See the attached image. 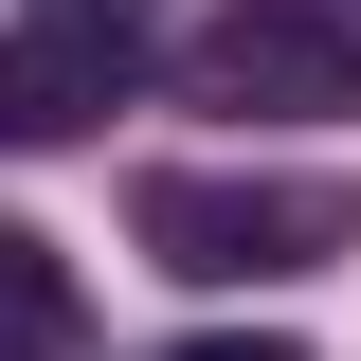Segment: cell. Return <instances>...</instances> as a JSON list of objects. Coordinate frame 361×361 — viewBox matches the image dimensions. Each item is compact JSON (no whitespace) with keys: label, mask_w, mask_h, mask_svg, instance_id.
Wrapping results in <instances>:
<instances>
[{"label":"cell","mask_w":361,"mask_h":361,"mask_svg":"<svg viewBox=\"0 0 361 361\" xmlns=\"http://www.w3.org/2000/svg\"><path fill=\"white\" fill-rule=\"evenodd\" d=\"M127 235H145V271H180V289H271V271L361 253V180H199V163H163L127 199Z\"/></svg>","instance_id":"6da1fadb"},{"label":"cell","mask_w":361,"mask_h":361,"mask_svg":"<svg viewBox=\"0 0 361 361\" xmlns=\"http://www.w3.org/2000/svg\"><path fill=\"white\" fill-rule=\"evenodd\" d=\"M199 109H361V37L325 0H235L199 37Z\"/></svg>","instance_id":"7a4b0ae2"},{"label":"cell","mask_w":361,"mask_h":361,"mask_svg":"<svg viewBox=\"0 0 361 361\" xmlns=\"http://www.w3.org/2000/svg\"><path fill=\"white\" fill-rule=\"evenodd\" d=\"M127 109V18H37V37H0V127L18 145H73Z\"/></svg>","instance_id":"3957f363"},{"label":"cell","mask_w":361,"mask_h":361,"mask_svg":"<svg viewBox=\"0 0 361 361\" xmlns=\"http://www.w3.org/2000/svg\"><path fill=\"white\" fill-rule=\"evenodd\" d=\"M0 343H73V271H54L18 217H0Z\"/></svg>","instance_id":"277c9868"},{"label":"cell","mask_w":361,"mask_h":361,"mask_svg":"<svg viewBox=\"0 0 361 361\" xmlns=\"http://www.w3.org/2000/svg\"><path fill=\"white\" fill-rule=\"evenodd\" d=\"M180 361H307V343H180Z\"/></svg>","instance_id":"5b68a950"},{"label":"cell","mask_w":361,"mask_h":361,"mask_svg":"<svg viewBox=\"0 0 361 361\" xmlns=\"http://www.w3.org/2000/svg\"><path fill=\"white\" fill-rule=\"evenodd\" d=\"M54 18H127V0H54Z\"/></svg>","instance_id":"8992f818"},{"label":"cell","mask_w":361,"mask_h":361,"mask_svg":"<svg viewBox=\"0 0 361 361\" xmlns=\"http://www.w3.org/2000/svg\"><path fill=\"white\" fill-rule=\"evenodd\" d=\"M0 361H73V343H0Z\"/></svg>","instance_id":"52a82bcc"}]
</instances>
